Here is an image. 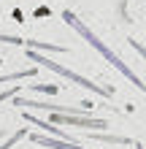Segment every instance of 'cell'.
Segmentation results:
<instances>
[{
    "label": "cell",
    "mask_w": 146,
    "mask_h": 149,
    "mask_svg": "<svg viewBox=\"0 0 146 149\" xmlns=\"http://www.w3.org/2000/svg\"><path fill=\"white\" fill-rule=\"evenodd\" d=\"M62 19H65L68 24H71V27H73L76 33H79V36H81L84 41H87V43H89V46L95 49V52H100V54L106 57V60H108V63L114 65L116 71L125 76V79H130V81H133L135 87H138V90H143V87H146V84L141 81V79H138V73H135V71H133V68L127 65V63H122V60H119V54H114V52H111V49L106 46V43H103V41L95 36V33H92V30L87 27V24H84V22L79 19V16H76V14H71V11H62Z\"/></svg>",
    "instance_id": "cell-1"
},
{
    "label": "cell",
    "mask_w": 146,
    "mask_h": 149,
    "mask_svg": "<svg viewBox=\"0 0 146 149\" xmlns=\"http://www.w3.org/2000/svg\"><path fill=\"white\" fill-rule=\"evenodd\" d=\"M27 57L33 60V63H41L46 68V71H54V73H60V76H65V79H71L73 84H79V87H84V90H89V92H98V95H103V98H111V90H106V87H100V84H92L89 79H84V76H79V73H73V71H68L65 65H60V63H54V60H49L46 54H38L35 49H30L27 52Z\"/></svg>",
    "instance_id": "cell-2"
},
{
    "label": "cell",
    "mask_w": 146,
    "mask_h": 149,
    "mask_svg": "<svg viewBox=\"0 0 146 149\" xmlns=\"http://www.w3.org/2000/svg\"><path fill=\"white\" fill-rule=\"evenodd\" d=\"M51 125H76V127H108L106 119H95L87 114H51Z\"/></svg>",
    "instance_id": "cell-3"
},
{
    "label": "cell",
    "mask_w": 146,
    "mask_h": 149,
    "mask_svg": "<svg viewBox=\"0 0 146 149\" xmlns=\"http://www.w3.org/2000/svg\"><path fill=\"white\" fill-rule=\"evenodd\" d=\"M33 141L41 144V146H46V149H84V146L73 144V141H62V138H46V136H33Z\"/></svg>",
    "instance_id": "cell-4"
},
{
    "label": "cell",
    "mask_w": 146,
    "mask_h": 149,
    "mask_svg": "<svg viewBox=\"0 0 146 149\" xmlns=\"http://www.w3.org/2000/svg\"><path fill=\"white\" fill-rule=\"evenodd\" d=\"M30 76H35V68L16 71V73H3V76H0V84H6V81H16V79H30Z\"/></svg>",
    "instance_id": "cell-5"
},
{
    "label": "cell",
    "mask_w": 146,
    "mask_h": 149,
    "mask_svg": "<svg viewBox=\"0 0 146 149\" xmlns=\"http://www.w3.org/2000/svg\"><path fill=\"white\" fill-rule=\"evenodd\" d=\"M89 138H98V141H106V144H130V138H125V136H108V133H98V136H89Z\"/></svg>",
    "instance_id": "cell-6"
},
{
    "label": "cell",
    "mask_w": 146,
    "mask_h": 149,
    "mask_svg": "<svg viewBox=\"0 0 146 149\" xmlns=\"http://www.w3.org/2000/svg\"><path fill=\"white\" fill-rule=\"evenodd\" d=\"M27 46H30V49H46V52H57V54H60V52H65L62 46H54V43H46V41H27Z\"/></svg>",
    "instance_id": "cell-7"
},
{
    "label": "cell",
    "mask_w": 146,
    "mask_h": 149,
    "mask_svg": "<svg viewBox=\"0 0 146 149\" xmlns=\"http://www.w3.org/2000/svg\"><path fill=\"white\" fill-rule=\"evenodd\" d=\"M24 136H27V127H19V130H16V133H14V136H8V141H6L3 146H0V149H11V146H14L16 141H22V138H24Z\"/></svg>",
    "instance_id": "cell-8"
},
{
    "label": "cell",
    "mask_w": 146,
    "mask_h": 149,
    "mask_svg": "<svg viewBox=\"0 0 146 149\" xmlns=\"http://www.w3.org/2000/svg\"><path fill=\"white\" fill-rule=\"evenodd\" d=\"M0 43H14V46H27V41H24V38H16V36H6V33H0Z\"/></svg>",
    "instance_id": "cell-9"
},
{
    "label": "cell",
    "mask_w": 146,
    "mask_h": 149,
    "mask_svg": "<svg viewBox=\"0 0 146 149\" xmlns=\"http://www.w3.org/2000/svg\"><path fill=\"white\" fill-rule=\"evenodd\" d=\"M16 92H19V87H14V90H6L3 95H0V103H3L6 98H16Z\"/></svg>",
    "instance_id": "cell-10"
}]
</instances>
